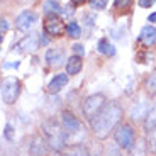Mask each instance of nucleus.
Wrapping results in <instances>:
<instances>
[{
	"label": "nucleus",
	"instance_id": "1",
	"mask_svg": "<svg viewBox=\"0 0 156 156\" xmlns=\"http://www.w3.org/2000/svg\"><path fill=\"white\" fill-rule=\"evenodd\" d=\"M122 117H124V109L117 102H107L104 109L94 119H90V127L94 136L97 139H107L109 134H112L114 129L121 124Z\"/></svg>",
	"mask_w": 156,
	"mask_h": 156
},
{
	"label": "nucleus",
	"instance_id": "2",
	"mask_svg": "<svg viewBox=\"0 0 156 156\" xmlns=\"http://www.w3.org/2000/svg\"><path fill=\"white\" fill-rule=\"evenodd\" d=\"M41 127H43V136L51 151L63 153V149L68 146V134L63 129V126L55 119H46Z\"/></svg>",
	"mask_w": 156,
	"mask_h": 156
},
{
	"label": "nucleus",
	"instance_id": "3",
	"mask_svg": "<svg viewBox=\"0 0 156 156\" xmlns=\"http://www.w3.org/2000/svg\"><path fill=\"white\" fill-rule=\"evenodd\" d=\"M134 141H136V131H134V127L131 124L122 122V124H119L114 129V143H115L122 151L131 148V146L134 144Z\"/></svg>",
	"mask_w": 156,
	"mask_h": 156
},
{
	"label": "nucleus",
	"instance_id": "4",
	"mask_svg": "<svg viewBox=\"0 0 156 156\" xmlns=\"http://www.w3.org/2000/svg\"><path fill=\"white\" fill-rule=\"evenodd\" d=\"M0 94H2V100L10 105L17 100L20 94V82L19 78L16 76H5L2 82H0Z\"/></svg>",
	"mask_w": 156,
	"mask_h": 156
},
{
	"label": "nucleus",
	"instance_id": "5",
	"mask_svg": "<svg viewBox=\"0 0 156 156\" xmlns=\"http://www.w3.org/2000/svg\"><path fill=\"white\" fill-rule=\"evenodd\" d=\"M105 104H107V98L104 94H94V95H90V97H87L85 102H83V107H82L83 117L88 119V121L94 119V117L104 109Z\"/></svg>",
	"mask_w": 156,
	"mask_h": 156
},
{
	"label": "nucleus",
	"instance_id": "6",
	"mask_svg": "<svg viewBox=\"0 0 156 156\" xmlns=\"http://www.w3.org/2000/svg\"><path fill=\"white\" fill-rule=\"evenodd\" d=\"M44 27V34L51 36V37H58V36H61L63 32H65V22H63V19L59 16H46V20H44L43 24Z\"/></svg>",
	"mask_w": 156,
	"mask_h": 156
},
{
	"label": "nucleus",
	"instance_id": "7",
	"mask_svg": "<svg viewBox=\"0 0 156 156\" xmlns=\"http://www.w3.org/2000/svg\"><path fill=\"white\" fill-rule=\"evenodd\" d=\"M59 124L63 126V129L66 131L68 136L76 134V133L82 131V122L78 121V117L75 115L71 110H63V112H61V119H59Z\"/></svg>",
	"mask_w": 156,
	"mask_h": 156
},
{
	"label": "nucleus",
	"instance_id": "8",
	"mask_svg": "<svg viewBox=\"0 0 156 156\" xmlns=\"http://www.w3.org/2000/svg\"><path fill=\"white\" fill-rule=\"evenodd\" d=\"M49 146H48L44 136L34 134L29 143V156H49Z\"/></svg>",
	"mask_w": 156,
	"mask_h": 156
},
{
	"label": "nucleus",
	"instance_id": "9",
	"mask_svg": "<svg viewBox=\"0 0 156 156\" xmlns=\"http://www.w3.org/2000/svg\"><path fill=\"white\" fill-rule=\"evenodd\" d=\"M36 24H37V14L32 10H24L20 12L19 16L16 19V27L22 32H27L34 27Z\"/></svg>",
	"mask_w": 156,
	"mask_h": 156
},
{
	"label": "nucleus",
	"instance_id": "10",
	"mask_svg": "<svg viewBox=\"0 0 156 156\" xmlns=\"http://www.w3.org/2000/svg\"><path fill=\"white\" fill-rule=\"evenodd\" d=\"M39 44H41V36H39L37 32H32V34H27L22 41H20L19 48L24 53H34L39 48Z\"/></svg>",
	"mask_w": 156,
	"mask_h": 156
},
{
	"label": "nucleus",
	"instance_id": "11",
	"mask_svg": "<svg viewBox=\"0 0 156 156\" xmlns=\"http://www.w3.org/2000/svg\"><path fill=\"white\" fill-rule=\"evenodd\" d=\"M149 112V104L144 100H141V102H136L133 107H131V112H129V115H131V119L136 122L139 121H144L146 115H148Z\"/></svg>",
	"mask_w": 156,
	"mask_h": 156
},
{
	"label": "nucleus",
	"instance_id": "12",
	"mask_svg": "<svg viewBox=\"0 0 156 156\" xmlns=\"http://www.w3.org/2000/svg\"><path fill=\"white\" fill-rule=\"evenodd\" d=\"M68 75L66 73H58L55 75V78L49 82V85H48V94H58V92H61L65 87L68 85Z\"/></svg>",
	"mask_w": 156,
	"mask_h": 156
},
{
	"label": "nucleus",
	"instance_id": "13",
	"mask_svg": "<svg viewBox=\"0 0 156 156\" xmlns=\"http://www.w3.org/2000/svg\"><path fill=\"white\" fill-rule=\"evenodd\" d=\"M46 63L49 66H59L63 63V51L59 48H49L46 51V56H44Z\"/></svg>",
	"mask_w": 156,
	"mask_h": 156
},
{
	"label": "nucleus",
	"instance_id": "14",
	"mask_svg": "<svg viewBox=\"0 0 156 156\" xmlns=\"http://www.w3.org/2000/svg\"><path fill=\"white\" fill-rule=\"evenodd\" d=\"M139 41L146 46H153L156 43V29L153 26H144V27L141 29V34H139Z\"/></svg>",
	"mask_w": 156,
	"mask_h": 156
},
{
	"label": "nucleus",
	"instance_id": "15",
	"mask_svg": "<svg viewBox=\"0 0 156 156\" xmlns=\"http://www.w3.org/2000/svg\"><path fill=\"white\" fill-rule=\"evenodd\" d=\"M82 66H83V61H82V56H70L66 61V75L71 76V75H78L82 71Z\"/></svg>",
	"mask_w": 156,
	"mask_h": 156
},
{
	"label": "nucleus",
	"instance_id": "16",
	"mask_svg": "<svg viewBox=\"0 0 156 156\" xmlns=\"http://www.w3.org/2000/svg\"><path fill=\"white\" fill-rule=\"evenodd\" d=\"M61 156H90V151L85 144H70L63 149Z\"/></svg>",
	"mask_w": 156,
	"mask_h": 156
},
{
	"label": "nucleus",
	"instance_id": "17",
	"mask_svg": "<svg viewBox=\"0 0 156 156\" xmlns=\"http://www.w3.org/2000/svg\"><path fill=\"white\" fill-rule=\"evenodd\" d=\"M148 146H146V139H136L134 144L129 148V156H148Z\"/></svg>",
	"mask_w": 156,
	"mask_h": 156
},
{
	"label": "nucleus",
	"instance_id": "18",
	"mask_svg": "<svg viewBox=\"0 0 156 156\" xmlns=\"http://www.w3.org/2000/svg\"><path fill=\"white\" fill-rule=\"evenodd\" d=\"M61 5H59L58 0H48V2H44L43 5V12H44V16H58L59 12H61Z\"/></svg>",
	"mask_w": 156,
	"mask_h": 156
},
{
	"label": "nucleus",
	"instance_id": "19",
	"mask_svg": "<svg viewBox=\"0 0 156 156\" xmlns=\"http://www.w3.org/2000/svg\"><path fill=\"white\" fill-rule=\"evenodd\" d=\"M97 49H98V53H102V55H105V56H114L115 55V48H114L112 44L109 43V39H105V37L98 41Z\"/></svg>",
	"mask_w": 156,
	"mask_h": 156
},
{
	"label": "nucleus",
	"instance_id": "20",
	"mask_svg": "<svg viewBox=\"0 0 156 156\" xmlns=\"http://www.w3.org/2000/svg\"><path fill=\"white\" fill-rule=\"evenodd\" d=\"M65 32H66L70 37H73V39H78L80 36H82V27L78 26V22L76 20H71V22H68V26L65 27Z\"/></svg>",
	"mask_w": 156,
	"mask_h": 156
},
{
	"label": "nucleus",
	"instance_id": "21",
	"mask_svg": "<svg viewBox=\"0 0 156 156\" xmlns=\"http://www.w3.org/2000/svg\"><path fill=\"white\" fill-rule=\"evenodd\" d=\"M146 146H148V153L156 154V129L146 133Z\"/></svg>",
	"mask_w": 156,
	"mask_h": 156
},
{
	"label": "nucleus",
	"instance_id": "22",
	"mask_svg": "<svg viewBox=\"0 0 156 156\" xmlns=\"http://www.w3.org/2000/svg\"><path fill=\"white\" fill-rule=\"evenodd\" d=\"M144 129H146V133H148V131H151V129H156V105L153 107V109H149L148 115H146V119H144Z\"/></svg>",
	"mask_w": 156,
	"mask_h": 156
},
{
	"label": "nucleus",
	"instance_id": "23",
	"mask_svg": "<svg viewBox=\"0 0 156 156\" xmlns=\"http://www.w3.org/2000/svg\"><path fill=\"white\" fill-rule=\"evenodd\" d=\"M105 156H124V154H122V149L115 143H109L105 146Z\"/></svg>",
	"mask_w": 156,
	"mask_h": 156
},
{
	"label": "nucleus",
	"instance_id": "24",
	"mask_svg": "<svg viewBox=\"0 0 156 156\" xmlns=\"http://www.w3.org/2000/svg\"><path fill=\"white\" fill-rule=\"evenodd\" d=\"M146 88H148V92L151 95H156V73L149 75L148 82H146Z\"/></svg>",
	"mask_w": 156,
	"mask_h": 156
},
{
	"label": "nucleus",
	"instance_id": "25",
	"mask_svg": "<svg viewBox=\"0 0 156 156\" xmlns=\"http://www.w3.org/2000/svg\"><path fill=\"white\" fill-rule=\"evenodd\" d=\"M88 4L94 10H102L107 7V0H88Z\"/></svg>",
	"mask_w": 156,
	"mask_h": 156
},
{
	"label": "nucleus",
	"instance_id": "26",
	"mask_svg": "<svg viewBox=\"0 0 156 156\" xmlns=\"http://www.w3.org/2000/svg\"><path fill=\"white\" fill-rule=\"evenodd\" d=\"M4 136H5V139H9V141H14V136H16V131H14V127H12V124H7V126H5Z\"/></svg>",
	"mask_w": 156,
	"mask_h": 156
},
{
	"label": "nucleus",
	"instance_id": "27",
	"mask_svg": "<svg viewBox=\"0 0 156 156\" xmlns=\"http://www.w3.org/2000/svg\"><path fill=\"white\" fill-rule=\"evenodd\" d=\"M133 4V0H114V5L117 9H124V7H129Z\"/></svg>",
	"mask_w": 156,
	"mask_h": 156
},
{
	"label": "nucleus",
	"instance_id": "28",
	"mask_svg": "<svg viewBox=\"0 0 156 156\" xmlns=\"http://www.w3.org/2000/svg\"><path fill=\"white\" fill-rule=\"evenodd\" d=\"M73 53L76 56H83V55H85V48H83V44H75V46H73Z\"/></svg>",
	"mask_w": 156,
	"mask_h": 156
},
{
	"label": "nucleus",
	"instance_id": "29",
	"mask_svg": "<svg viewBox=\"0 0 156 156\" xmlns=\"http://www.w3.org/2000/svg\"><path fill=\"white\" fill-rule=\"evenodd\" d=\"M156 0H139V7H143V9H148V7H151L153 4H154Z\"/></svg>",
	"mask_w": 156,
	"mask_h": 156
},
{
	"label": "nucleus",
	"instance_id": "30",
	"mask_svg": "<svg viewBox=\"0 0 156 156\" xmlns=\"http://www.w3.org/2000/svg\"><path fill=\"white\" fill-rule=\"evenodd\" d=\"M5 31H9V22L5 19H0V34Z\"/></svg>",
	"mask_w": 156,
	"mask_h": 156
},
{
	"label": "nucleus",
	"instance_id": "31",
	"mask_svg": "<svg viewBox=\"0 0 156 156\" xmlns=\"http://www.w3.org/2000/svg\"><path fill=\"white\" fill-rule=\"evenodd\" d=\"M148 20H149L151 24H156V12H154V14H151V16L148 17Z\"/></svg>",
	"mask_w": 156,
	"mask_h": 156
},
{
	"label": "nucleus",
	"instance_id": "32",
	"mask_svg": "<svg viewBox=\"0 0 156 156\" xmlns=\"http://www.w3.org/2000/svg\"><path fill=\"white\" fill-rule=\"evenodd\" d=\"M83 2H85V0H71V4L73 5H80V4H83Z\"/></svg>",
	"mask_w": 156,
	"mask_h": 156
},
{
	"label": "nucleus",
	"instance_id": "33",
	"mask_svg": "<svg viewBox=\"0 0 156 156\" xmlns=\"http://www.w3.org/2000/svg\"><path fill=\"white\" fill-rule=\"evenodd\" d=\"M2 41H4V36H2V34H0V43H2Z\"/></svg>",
	"mask_w": 156,
	"mask_h": 156
},
{
	"label": "nucleus",
	"instance_id": "34",
	"mask_svg": "<svg viewBox=\"0 0 156 156\" xmlns=\"http://www.w3.org/2000/svg\"><path fill=\"white\" fill-rule=\"evenodd\" d=\"M153 156H156V154H153Z\"/></svg>",
	"mask_w": 156,
	"mask_h": 156
}]
</instances>
